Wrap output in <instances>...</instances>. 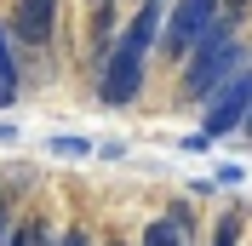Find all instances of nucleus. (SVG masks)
I'll return each instance as SVG.
<instances>
[{
	"mask_svg": "<svg viewBox=\"0 0 252 246\" xmlns=\"http://www.w3.org/2000/svg\"><path fill=\"white\" fill-rule=\"evenodd\" d=\"M241 178H247V166H235V160H223V166H218V184H241Z\"/></svg>",
	"mask_w": 252,
	"mask_h": 246,
	"instance_id": "11",
	"label": "nucleus"
},
{
	"mask_svg": "<svg viewBox=\"0 0 252 246\" xmlns=\"http://www.w3.org/2000/svg\"><path fill=\"white\" fill-rule=\"evenodd\" d=\"M103 246H126V241H103Z\"/></svg>",
	"mask_w": 252,
	"mask_h": 246,
	"instance_id": "14",
	"label": "nucleus"
},
{
	"mask_svg": "<svg viewBox=\"0 0 252 246\" xmlns=\"http://www.w3.org/2000/svg\"><path fill=\"white\" fill-rule=\"evenodd\" d=\"M247 109H252V63H241L235 75H229L218 92L201 103V138L212 143V138H229V132H241Z\"/></svg>",
	"mask_w": 252,
	"mask_h": 246,
	"instance_id": "2",
	"label": "nucleus"
},
{
	"mask_svg": "<svg viewBox=\"0 0 252 246\" xmlns=\"http://www.w3.org/2000/svg\"><path fill=\"white\" fill-rule=\"evenodd\" d=\"M86 6H97V0H86Z\"/></svg>",
	"mask_w": 252,
	"mask_h": 246,
	"instance_id": "16",
	"label": "nucleus"
},
{
	"mask_svg": "<svg viewBox=\"0 0 252 246\" xmlns=\"http://www.w3.org/2000/svg\"><path fill=\"white\" fill-rule=\"evenodd\" d=\"M138 246H195V223H189V206H172L166 217H149L138 235Z\"/></svg>",
	"mask_w": 252,
	"mask_h": 246,
	"instance_id": "5",
	"label": "nucleus"
},
{
	"mask_svg": "<svg viewBox=\"0 0 252 246\" xmlns=\"http://www.w3.org/2000/svg\"><path fill=\"white\" fill-rule=\"evenodd\" d=\"M52 154H58V160H86L92 143H86V138H52Z\"/></svg>",
	"mask_w": 252,
	"mask_h": 246,
	"instance_id": "9",
	"label": "nucleus"
},
{
	"mask_svg": "<svg viewBox=\"0 0 252 246\" xmlns=\"http://www.w3.org/2000/svg\"><path fill=\"white\" fill-rule=\"evenodd\" d=\"M235 6H247V0H235Z\"/></svg>",
	"mask_w": 252,
	"mask_h": 246,
	"instance_id": "15",
	"label": "nucleus"
},
{
	"mask_svg": "<svg viewBox=\"0 0 252 246\" xmlns=\"http://www.w3.org/2000/svg\"><path fill=\"white\" fill-rule=\"evenodd\" d=\"M241 63H247V46H241L235 23H223V17H218V23L201 34V46L184 58V86H178V97H184V103H206V97L218 92Z\"/></svg>",
	"mask_w": 252,
	"mask_h": 246,
	"instance_id": "1",
	"label": "nucleus"
},
{
	"mask_svg": "<svg viewBox=\"0 0 252 246\" xmlns=\"http://www.w3.org/2000/svg\"><path fill=\"white\" fill-rule=\"evenodd\" d=\"M52 246H92V235H86V229H63Z\"/></svg>",
	"mask_w": 252,
	"mask_h": 246,
	"instance_id": "10",
	"label": "nucleus"
},
{
	"mask_svg": "<svg viewBox=\"0 0 252 246\" xmlns=\"http://www.w3.org/2000/svg\"><path fill=\"white\" fill-rule=\"evenodd\" d=\"M17 103V63H12V46H6V29H0V109Z\"/></svg>",
	"mask_w": 252,
	"mask_h": 246,
	"instance_id": "7",
	"label": "nucleus"
},
{
	"mask_svg": "<svg viewBox=\"0 0 252 246\" xmlns=\"http://www.w3.org/2000/svg\"><path fill=\"white\" fill-rule=\"evenodd\" d=\"M241 132H247V138H252V109H247V121H241Z\"/></svg>",
	"mask_w": 252,
	"mask_h": 246,
	"instance_id": "13",
	"label": "nucleus"
},
{
	"mask_svg": "<svg viewBox=\"0 0 252 246\" xmlns=\"http://www.w3.org/2000/svg\"><path fill=\"white\" fill-rule=\"evenodd\" d=\"M0 246H6V200H0Z\"/></svg>",
	"mask_w": 252,
	"mask_h": 246,
	"instance_id": "12",
	"label": "nucleus"
},
{
	"mask_svg": "<svg viewBox=\"0 0 252 246\" xmlns=\"http://www.w3.org/2000/svg\"><path fill=\"white\" fill-rule=\"evenodd\" d=\"M218 12H223V0H178L172 12L160 17V40H155V46L166 52L172 63L189 58V52L201 46V34L218 23Z\"/></svg>",
	"mask_w": 252,
	"mask_h": 246,
	"instance_id": "3",
	"label": "nucleus"
},
{
	"mask_svg": "<svg viewBox=\"0 0 252 246\" xmlns=\"http://www.w3.org/2000/svg\"><path fill=\"white\" fill-rule=\"evenodd\" d=\"M6 34L23 40V46H52V34H58V0H17L12 17H6Z\"/></svg>",
	"mask_w": 252,
	"mask_h": 246,
	"instance_id": "4",
	"label": "nucleus"
},
{
	"mask_svg": "<svg viewBox=\"0 0 252 246\" xmlns=\"http://www.w3.org/2000/svg\"><path fill=\"white\" fill-rule=\"evenodd\" d=\"M115 46V0H97L92 6V29H86V52H92V63H103Z\"/></svg>",
	"mask_w": 252,
	"mask_h": 246,
	"instance_id": "6",
	"label": "nucleus"
},
{
	"mask_svg": "<svg viewBox=\"0 0 252 246\" xmlns=\"http://www.w3.org/2000/svg\"><path fill=\"white\" fill-rule=\"evenodd\" d=\"M241 229H247V212H223L218 235H212V246H241Z\"/></svg>",
	"mask_w": 252,
	"mask_h": 246,
	"instance_id": "8",
	"label": "nucleus"
}]
</instances>
